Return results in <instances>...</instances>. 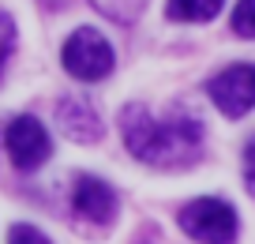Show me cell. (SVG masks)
I'll use <instances>...</instances> for the list:
<instances>
[{
	"instance_id": "cell-5",
	"label": "cell",
	"mask_w": 255,
	"mask_h": 244,
	"mask_svg": "<svg viewBox=\"0 0 255 244\" xmlns=\"http://www.w3.org/2000/svg\"><path fill=\"white\" fill-rule=\"evenodd\" d=\"M4 147H8L11 166L23 169V173L41 169L49 162V154H53V139H49V132L41 128L38 117H30V113L11 117V124L4 128Z\"/></svg>"
},
{
	"instance_id": "cell-14",
	"label": "cell",
	"mask_w": 255,
	"mask_h": 244,
	"mask_svg": "<svg viewBox=\"0 0 255 244\" xmlns=\"http://www.w3.org/2000/svg\"><path fill=\"white\" fill-rule=\"evenodd\" d=\"M45 8H53V11H60V8H68V0H41Z\"/></svg>"
},
{
	"instance_id": "cell-12",
	"label": "cell",
	"mask_w": 255,
	"mask_h": 244,
	"mask_svg": "<svg viewBox=\"0 0 255 244\" xmlns=\"http://www.w3.org/2000/svg\"><path fill=\"white\" fill-rule=\"evenodd\" d=\"M8 244H53L45 233H41L38 226H26V222H19V226L8 229Z\"/></svg>"
},
{
	"instance_id": "cell-10",
	"label": "cell",
	"mask_w": 255,
	"mask_h": 244,
	"mask_svg": "<svg viewBox=\"0 0 255 244\" xmlns=\"http://www.w3.org/2000/svg\"><path fill=\"white\" fill-rule=\"evenodd\" d=\"M233 34L237 38H255V0H237L233 8Z\"/></svg>"
},
{
	"instance_id": "cell-4",
	"label": "cell",
	"mask_w": 255,
	"mask_h": 244,
	"mask_svg": "<svg viewBox=\"0 0 255 244\" xmlns=\"http://www.w3.org/2000/svg\"><path fill=\"white\" fill-rule=\"evenodd\" d=\"M207 98L218 105V113L229 120L248 117L255 109V64H229L207 83Z\"/></svg>"
},
{
	"instance_id": "cell-3",
	"label": "cell",
	"mask_w": 255,
	"mask_h": 244,
	"mask_svg": "<svg viewBox=\"0 0 255 244\" xmlns=\"http://www.w3.org/2000/svg\"><path fill=\"white\" fill-rule=\"evenodd\" d=\"M60 64H64V71H68L72 79H79V83H98V79H105L113 71L117 53H113L109 38H105L102 30H94V26H79L72 38L64 41Z\"/></svg>"
},
{
	"instance_id": "cell-13",
	"label": "cell",
	"mask_w": 255,
	"mask_h": 244,
	"mask_svg": "<svg viewBox=\"0 0 255 244\" xmlns=\"http://www.w3.org/2000/svg\"><path fill=\"white\" fill-rule=\"evenodd\" d=\"M244 188H248V196L255 199V139L244 147Z\"/></svg>"
},
{
	"instance_id": "cell-1",
	"label": "cell",
	"mask_w": 255,
	"mask_h": 244,
	"mask_svg": "<svg viewBox=\"0 0 255 244\" xmlns=\"http://www.w3.org/2000/svg\"><path fill=\"white\" fill-rule=\"evenodd\" d=\"M120 135L131 158L154 169H184L195 166L207 143V124L191 105L176 102L161 117H154L146 102H128L120 109Z\"/></svg>"
},
{
	"instance_id": "cell-8",
	"label": "cell",
	"mask_w": 255,
	"mask_h": 244,
	"mask_svg": "<svg viewBox=\"0 0 255 244\" xmlns=\"http://www.w3.org/2000/svg\"><path fill=\"white\" fill-rule=\"evenodd\" d=\"M222 4L225 0H169L165 15L173 23H207L222 11Z\"/></svg>"
},
{
	"instance_id": "cell-2",
	"label": "cell",
	"mask_w": 255,
	"mask_h": 244,
	"mask_svg": "<svg viewBox=\"0 0 255 244\" xmlns=\"http://www.w3.org/2000/svg\"><path fill=\"white\" fill-rule=\"evenodd\" d=\"M176 222H180V229L191 241H199V244H237V237H240L237 211L218 196L191 199L188 207H180Z\"/></svg>"
},
{
	"instance_id": "cell-9",
	"label": "cell",
	"mask_w": 255,
	"mask_h": 244,
	"mask_svg": "<svg viewBox=\"0 0 255 244\" xmlns=\"http://www.w3.org/2000/svg\"><path fill=\"white\" fill-rule=\"evenodd\" d=\"M98 11H102L105 19H113V23H135L139 15H143L146 0H90Z\"/></svg>"
},
{
	"instance_id": "cell-6",
	"label": "cell",
	"mask_w": 255,
	"mask_h": 244,
	"mask_svg": "<svg viewBox=\"0 0 255 244\" xmlns=\"http://www.w3.org/2000/svg\"><path fill=\"white\" fill-rule=\"evenodd\" d=\"M72 211L79 214L83 222L105 229L117 218L120 199H117V192H113L109 181H102V177H94V173H79L72 181Z\"/></svg>"
},
{
	"instance_id": "cell-7",
	"label": "cell",
	"mask_w": 255,
	"mask_h": 244,
	"mask_svg": "<svg viewBox=\"0 0 255 244\" xmlns=\"http://www.w3.org/2000/svg\"><path fill=\"white\" fill-rule=\"evenodd\" d=\"M56 128L72 143H83V147H87V143H98L105 135L98 105L90 102V98H83V94H64L60 102H56Z\"/></svg>"
},
{
	"instance_id": "cell-11",
	"label": "cell",
	"mask_w": 255,
	"mask_h": 244,
	"mask_svg": "<svg viewBox=\"0 0 255 244\" xmlns=\"http://www.w3.org/2000/svg\"><path fill=\"white\" fill-rule=\"evenodd\" d=\"M11 49H15V19L0 8V71H4V64H8Z\"/></svg>"
}]
</instances>
